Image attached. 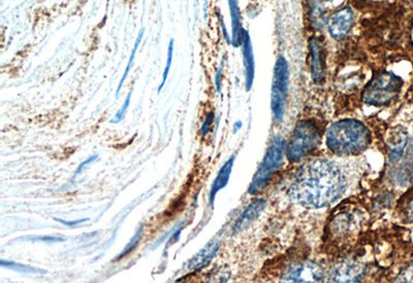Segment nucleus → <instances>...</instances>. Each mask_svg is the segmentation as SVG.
<instances>
[{
  "label": "nucleus",
  "instance_id": "1",
  "mask_svg": "<svg viewBox=\"0 0 413 283\" xmlns=\"http://www.w3.org/2000/svg\"><path fill=\"white\" fill-rule=\"evenodd\" d=\"M345 178L339 167L328 160H315L295 175L288 194L297 203L312 208L327 207L345 190Z\"/></svg>",
  "mask_w": 413,
  "mask_h": 283
},
{
  "label": "nucleus",
  "instance_id": "2",
  "mask_svg": "<svg viewBox=\"0 0 413 283\" xmlns=\"http://www.w3.org/2000/svg\"><path fill=\"white\" fill-rule=\"evenodd\" d=\"M369 130L355 120H342L331 126L327 134L329 149L340 156L357 155L368 148Z\"/></svg>",
  "mask_w": 413,
  "mask_h": 283
},
{
  "label": "nucleus",
  "instance_id": "3",
  "mask_svg": "<svg viewBox=\"0 0 413 283\" xmlns=\"http://www.w3.org/2000/svg\"><path fill=\"white\" fill-rule=\"evenodd\" d=\"M403 80L394 73L381 72L376 74L362 91L361 99L373 106H383L396 99L402 89Z\"/></svg>",
  "mask_w": 413,
  "mask_h": 283
},
{
  "label": "nucleus",
  "instance_id": "4",
  "mask_svg": "<svg viewBox=\"0 0 413 283\" xmlns=\"http://www.w3.org/2000/svg\"><path fill=\"white\" fill-rule=\"evenodd\" d=\"M320 141V134L317 127L309 122L302 121L295 128L286 149L287 158L298 162L313 152Z\"/></svg>",
  "mask_w": 413,
  "mask_h": 283
},
{
  "label": "nucleus",
  "instance_id": "5",
  "mask_svg": "<svg viewBox=\"0 0 413 283\" xmlns=\"http://www.w3.org/2000/svg\"><path fill=\"white\" fill-rule=\"evenodd\" d=\"M283 149L284 143L282 139L276 138L273 141L249 186V193L251 195L260 192L266 185L274 172L280 167L283 161Z\"/></svg>",
  "mask_w": 413,
  "mask_h": 283
},
{
  "label": "nucleus",
  "instance_id": "6",
  "mask_svg": "<svg viewBox=\"0 0 413 283\" xmlns=\"http://www.w3.org/2000/svg\"><path fill=\"white\" fill-rule=\"evenodd\" d=\"M324 278L323 269L311 262L291 264L282 275L285 282H320Z\"/></svg>",
  "mask_w": 413,
  "mask_h": 283
},
{
  "label": "nucleus",
  "instance_id": "7",
  "mask_svg": "<svg viewBox=\"0 0 413 283\" xmlns=\"http://www.w3.org/2000/svg\"><path fill=\"white\" fill-rule=\"evenodd\" d=\"M311 56V73L315 82L321 83L325 79V58L323 49L316 37L310 39L309 42Z\"/></svg>",
  "mask_w": 413,
  "mask_h": 283
},
{
  "label": "nucleus",
  "instance_id": "8",
  "mask_svg": "<svg viewBox=\"0 0 413 283\" xmlns=\"http://www.w3.org/2000/svg\"><path fill=\"white\" fill-rule=\"evenodd\" d=\"M353 22V13L350 9L345 8L338 11L332 18L329 30L331 35L339 40L342 39L349 31Z\"/></svg>",
  "mask_w": 413,
  "mask_h": 283
},
{
  "label": "nucleus",
  "instance_id": "9",
  "mask_svg": "<svg viewBox=\"0 0 413 283\" xmlns=\"http://www.w3.org/2000/svg\"><path fill=\"white\" fill-rule=\"evenodd\" d=\"M218 249H219V242L215 239L211 240L208 244L205 245L203 249H201L193 258H191L188 261L186 265L187 270L201 271L212 262V260L216 257Z\"/></svg>",
  "mask_w": 413,
  "mask_h": 283
},
{
  "label": "nucleus",
  "instance_id": "10",
  "mask_svg": "<svg viewBox=\"0 0 413 283\" xmlns=\"http://www.w3.org/2000/svg\"><path fill=\"white\" fill-rule=\"evenodd\" d=\"M407 144H408V133L403 128H398L392 133L388 140L391 162H397L401 159Z\"/></svg>",
  "mask_w": 413,
  "mask_h": 283
},
{
  "label": "nucleus",
  "instance_id": "11",
  "mask_svg": "<svg viewBox=\"0 0 413 283\" xmlns=\"http://www.w3.org/2000/svg\"><path fill=\"white\" fill-rule=\"evenodd\" d=\"M234 163H235V157L233 156L231 159L225 162V164L219 170L216 178L214 179V182L212 184L211 191H210V196H209V202H210L211 206L214 205V201H215V197H216L217 193L227 185L229 177H231L233 167H234Z\"/></svg>",
  "mask_w": 413,
  "mask_h": 283
},
{
  "label": "nucleus",
  "instance_id": "12",
  "mask_svg": "<svg viewBox=\"0 0 413 283\" xmlns=\"http://www.w3.org/2000/svg\"><path fill=\"white\" fill-rule=\"evenodd\" d=\"M265 205L266 203L263 200H256L252 202L236 221V224L233 229L234 234L240 233L243 230H245L260 214V212L264 209Z\"/></svg>",
  "mask_w": 413,
  "mask_h": 283
},
{
  "label": "nucleus",
  "instance_id": "13",
  "mask_svg": "<svg viewBox=\"0 0 413 283\" xmlns=\"http://www.w3.org/2000/svg\"><path fill=\"white\" fill-rule=\"evenodd\" d=\"M363 268L357 264H343L338 267L333 275L332 281L336 282H354L358 281L363 275Z\"/></svg>",
  "mask_w": 413,
  "mask_h": 283
},
{
  "label": "nucleus",
  "instance_id": "14",
  "mask_svg": "<svg viewBox=\"0 0 413 283\" xmlns=\"http://www.w3.org/2000/svg\"><path fill=\"white\" fill-rule=\"evenodd\" d=\"M228 5H229V10H231L232 25H233L232 43L234 44V46H239L241 43H243V37H244V31L241 27V16H240L239 7L237 4V0H228Z\"/></svg>",
  "mask_w": 413,
  "mask_h": 283
},
{
  "label": "nucleus",
  "instance_id": "15",
  "mask_svg": "<svg viewBox=\"0 0 413 283\" xmlns=\"http://www.w3.org/2000/svg\"><path fill=\"white\" fill-rule=\"evenodd\" d=\"M243 56H244V65L246 70V86L247 90H249L252 86V80L254 76V60L253 54L251 50L250 38L247 32H244L243 37Z\"/></svg>",
  "mask_w": 413,
  "mask_h": 283
},
{
  "label": "nucleus",
  "instance_id": "16",
  "mask_svg": "<svg viewBox=\"0 0 413 283\" xmlns=\"http://www.w3.org/2000/svg\"><path fill=\"white\" fill-rule=\"evenodd\" d=\"M285 95H286V91L277 87V86H273V90H272V109H273V114L276 118V120L281 121L284 115V105H285Z\"/></svg>",
  "mask_w": 413,
  "mask_h": 283
},
{
  "label": "nucleus",
  "instance_id": "17",
  "mask_svg": "<svg viewBox=\"0 0 413 283\" xmlns=\"http://www.w3.org/2000/svg\"><path fill=\"white\" fill-rule=\"evenodd\" d=\"M288 65L283 57H279L274 69V84L287 92L288 88Z\"/></svg>",
  "mask_w": 413,
  "mask_h": 283
},
{
  "label": "nucleus",
  "instance_id": "18",
  "mask_svg": "<svg viewBox=\"0 0 413 283\" xmlns=\"http://www.w3.org/2000/svg\"><path fill=\"white\" fill-rule=\"evenodd\" d=\"M144 31H145L144 28L141 29V31L139 32V35H137V37H136V39H135L134 46H133V49H132V51H131V54H130V57H129V60H128V63H127V67H126V69H125V71H124V74L122 75V77H121V79H120V82H119V86H118V89H117V93H116V96H119V93H120L121 88H122V86H123V83H124V80L126 79V77H127V75H128L130 69H131V67H132V65H133V61H134L135 54H136V52H137V49H139V45H140V43H141V41H142V39H143V36H144Z\"/></svg>",
  "mask_w": 413,
  "mask_h": 283
},
{
  "label": "nucleus",
  "instance_id": "19",
  "mask_svg": "<svg viewBox=\"0 0 413 283\" xmlns=\"http://www.w3.org/2000/svg\"><path fill=\"white\" fill-rule=\"evenodd\" d=\"M143 234H144V225L140 224L139 228L136 229V231H135L134 235L132 236V238L130 239V241L126 244V246L124 247V249L122 250V252L119 254V257L116 260L117 261L121 260L122 258H124V257L128 256L130 252H132L137 247V245H139V243L141 242L142 237H143Z\"/></svg>",
  "mask_w": 413,
  "mask_h": 283
},
{
  "label": "nucleus",
  "instance_id": "20",
  "mask_svg": "<svg viewBox=\"0 0 413 283\" xmlns=\"http://www.w3.org/2000/svg\"><path fill=\"white\" fill-rule=\"evenodd\" d=\"M0 265L4 268H8L20 273H31V274H40V273H44L43 270H40L38 268L29 266V265H24V264H20V263H15V262H11V261H5L2 260L0 261Z\"/></svg>",
  "mask_w": 413,
  "mask_h": 283
},
{
  "label": "nucleus",
  "instance_id": "21",
  "mask_svg": "<svg viewBox=\"0 0 413 283\" xmlns=\"http://www.w3.org/2000/svg\"><path fill=\"white\" fill-rule=\"evenodd\" d=\"M173 53H174V39L171 38L169 43H168V50H167V61H166L165 68H164L163 73H162V80H161V83H160V86L158 88V91H161L162 88L164 87L165 82H166V79H167V76H168V73H169V70H171L172 62H173Z\"/></svg>",
  "mask_w": 413,
  "mask_h": 283
},
{
  "label": "nucleus",
  "instance_id": "22",
  "mask_svg": "<svg viewBox=\"0 0 413 283\" xmlns=\"http://www.w3.org/2000/svg\"><path fill=\"white\" fill-rule=\"evenodd\" d=\"M131 95H132V90L129 91V93L127 94V97H126V99H125L123 105H122V106L120 107V109L116 112V115L114 116V118L110 121L111 124H118V123H120L121 121L124 120V118H125V116H126V112H127V109H128V107H129V105H130Z\"/></svg>",
  "mask_w": 413,
  "mask_h": 283
},
{
  "label": "nucleus",
  "instance_id": "23",
  "mask_svg": "<svg viewBox=\"0 0 413 283\" xmlns=\"http://www.w3.org/2000/svg\"><path fill=\"white\" fill-rule=\"evenodd\" d=\"M311 12H312L311 18H312V20H313L315 26L318 27V28H320L321 26L324 25V23H326V18L324 17L323 11L320 10V8H319L318 5H314V6L312 7V9H311Z\"/></svg>",
  "mask_w": 413,
  "mask_h": 283
},
{
  "label": "nucleus",
  "instance_id": "24",
  "mask_svg": "<svg viewBox=\"0 0 413 283\" xmlns=\"http://www.w3.org/2000/svg\"><path fill=\"white\" fill-rule=\"evenodd\" d=\"M26 240H38V241H45V242H62L65 239L54 237V236H28L25 238Z\"/></svg>",
  "mask_w": 413,
  "mask_h": 283
},
{
  "label": "nucleus",
  "instance_id": "25",
  "mask_svg": "<svg viewBox=\"0 0 413 283\" xmlns=\"http://www.w3.org/2000/svg\"><path fill=\"white\" fill-rule=\"evenodd\" d=\"M214 118H215L214 112H210V114H208V115H207L206 120H205V122L203 123L202 128H201V133H202V135H203V136H205V135H207V134L209 133L210 128H211V125L213 124Z\"/></svg>",
  "mask_w": 413,
  "mask_h": 283
},
{
  "label": "nucleus",
  "instance_id": "26",
  "mask_svg": "<svg viewBox=\"0 0 413 283\" xmlns=\"http://www.w3.org/2000/svg\"><path fill=\"white\" fill-rule=\"evenodd\" d=\"M404 213L409 221L413 222V196L407 200L404 206Z\"/></svg>",
  "mask_w": 413,
  "mask_h": 283
},
{
  "label": "nucleus",
  "instance_id": "27",
  "mask_svg": "<svg viewBox=\"0 0 413 283\" xmlns=\"http://www.w3.org/2000/svg\"><path fill=\"white\" fill-rule=\"evenodd\" d=\"M54 219H55L56 221H58V222H60V223L64 224V225H67V227L77 225V224H79V223H81V222H84V221L89 220V218H83V219H78V220H71V221H67V220H63V219H61V218H57V217H55Z\"/></svg>",
  "mask_w": 413,
  "mask_h": 283
},
{
  "label": "nucleus",
  "instance_id": "28",
  "mask_svg": "<svg viewBox=\"0 0 413 283\" xmlns=\"http://www.w3.org/2000/svg\"><path fill=\"white\" fill-rule=\"evenodd\" d=\"M98 159V155H94V156H92V157H89L85 162H83V163H81V165L78 167V169L76 170V174H79L88 164H91V163H93L95 160Z\"/></svg>",
  "mask_w": 413,
  "mask_h": 283
},
{
  "label": "nucleus",
  "instance_id": "29",
  "mask_svg": "<svg viewBox=\"0 0 413 283\" xmlns=\"http://www.w3.org/2000/svg\"><path fill=\"white\" fill-rule=\"evenodd\" d=\"M221 77H222V66L219 67V69L216 73V77H215V84H216V89H217L218 93L221 92Z\"/></svg>",
  "mask_w": 413,
  "mask_h": 283
},
{
  "label": "nucleus",
  "instance_id": "30",
  "mask_svg": "<svg viewBox=\"0 0 413 283\" xmlns=\"http://www.w3.org/2000/svg\"><path fill=\"white\" fill-rule=\"evenodd\" d=\"M219 21H220V25H221V28H222V31H223L224 37L226 38V40H227V42H228V43H231V39H229V37H228L227 31H226V29H225V26H224V23H223V20H222V17H221L220 15H219Z\"/></svg>",
  "mask_w": 413,
  "mask_h": 283
},
{
  "label": "nucleus",
  "instance_id": "31",
  "mask_svg": "<svg viewBox=\"0 0 413 283\" xmlns=\"http://www.w3.org/2000/svg\"><path fill=\"white\" fill-rule=\"evenodd\" d=\"M241 126H242V125H241V122H237L236 125H235V131H237Z\"/></svg>",
  "mask_w": 413,
  "mask_h": 283
},
{
  "label": "nucleus",
  "instance_id": "32",
  "mask_svg": "<svg viewBox=\"0 0 413 283\" xmlns=\"http://www.w3.org/2000/svg\"><path fill=\"white\" fill-rule=\"evenodd\" d=\"M327 2H332V0H327Z\"/></svg>",
  "mask_w": 413,
  "mask_h": 283
}]
</instances>
